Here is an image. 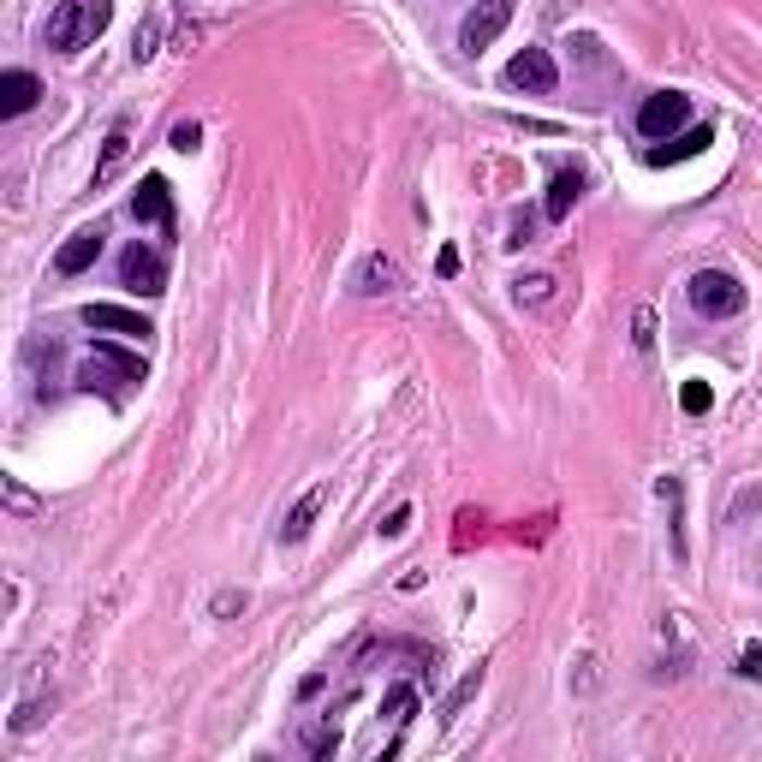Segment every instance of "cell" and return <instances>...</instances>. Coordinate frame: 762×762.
<instances>
[{
  "mask_svg": "<svg viewBox=\"0 0 762 762\" xmlns=\"http://www.w3.org/2000/svg\"><path fill=\"white\" fill-rule=\"evenodd\" d=\"M36 96H42V84H36L30 72H7V78H0V113H7V120L30 113V108H36Z\"/></svg>",
  "mask_w": 762,
  "mask_h": 762,
  "instance_id": "8fae6325",
  "label": "cell"
},
{
  "mask_svg": "<svg viewBox=\"0 0 762 762\" xmlns=\"http://www.w3.org/2000/svg\"><path fill=\"white\" fill-rule=\"evenodd\" d=\"M108 19H113V0H60V7L48 12V48L78 54L84 42H96V36L108 30Z\"/></svg>",
  "mask_w": 762,
  "mask_h": 762,
  "instance_id": "6da1fadb",
  "label": "cell"
},
{
  "mask_svg": "<svg viewBox=\"0 0 762 762\" xmlns=\"http://www.w3.org/2000/svg\"><path fill=\"white\" fill-rule=\"evenodd\" d=\"M125 156H132V132L120 125V132H108V149H101V161H96V185H108L113 173L125 168Z\"/></svg>",
  "mask_w": 762,
  "mask_h": 762,
  "instance_id": "5bb4252c",
  "label": "cell"
},
{
  "mask_svg": "<svg viewBox=\"0 0 762 762\" xmlns=\"http://www.w3.org/2000/svg\"><path fill=\"white\" fill-rule=\"evenodd\" d=\"M381 715H388V721H400V727H405V721L417 715V691H411V685H393V691H388V703H381Z\"/></svg>",
  "mask_w": 762,
  "mask_h": 762,
  "instance_id": "2e32d148",
  "label": "cell"
},
{
  "mask_svg": "<svg viewBox=\"0 0 762 762\" xmlns=\"http://www.w3.org/2000/svg\"><path fill=\"white\" fill-rule=\"evenodd\" d=\"M745 673H751V679H762V650H757V643L745 650Z\"/></svg>",
  "mask_w": 762,
  "mask_h": 762,
  "instance_id": "d4e9b609",
  "label": "cell"
},
{
  "mask_svg": "<svg viewBox=\"0 0 762 762\" xmlns=\"http://www.w3.org/2000/svg\"><path fill=\"white\" fill-rule=\"evenodd\" d=\"M84 322L101 328V334H125V340H144V334H156V328L144 322L137 310H120V304H90L84 310Z\"/></svg>",
  "mask_w": 762,
  "mask_h": 762,
  "instance_id": "9c48e42d",
  "label": "cell"
},
{
  "mask_svg": "<svg viewBox=\"0 0 762 762\" xmlns=\"http://www.w3.org/2000/svg\"><path fill=\"white\" fill-rule=\"evenodd\" d=\"M132 214L149 221V226H173V185L161 180V173H149V180L137 185V197H132Z\"/></svg>",
  "mask_w": 762,
  "mask_h": 762,
  "instance_id": "ba28073f",
  "label": "cell"
},
{
  "mask_svg": "<svg viewBox=\"0 0 762 762\" xmlns=\"http://www.w3.org/2000/svg\"><path fill=\"white\" fill-rule=\"evenodd\" d=\"M101 238H108L101 226H84V233H72L66 245H60L54 269H60V274H84V269H90V262L101 257Z\"/></svg>",
  "mask_w": 762,
  "mask_h": 762,
  "instance_id": "30bf717a",
  "label": "cell"
},
{
  "mask_svg": "<svg viewBox=\"0 0 762 762\" xmlns=\"http://www.w3.org/2000/svg\"><path fill=\"white\" fill-rule=\"evenodd\" d=\"M108 376H120V381H144V358L137 352H120V346H96V358H84V370H78V388H101Z\"/></svg>",
  "mask_w": 762,
  "mask_h": 762,
  "instance_id": "52a82bcc",
  "label": "cell"
},
{
  "mask_svg": "<svg viewBox=\"0 0 762 762\" xmlns=\"http://www.w3.org/2000/svg\"><path fill=\"white\" fill-rule=\"evenodd\" d=\"M156 54V24H149V30H137V60H149Z\"/></svg>",
  "mask_w": 762,
  "mask_h": 762,
  "instance_id": "cb8c5ba5",
  "label": "cell"
},
{
  "mask_svg": "<svg viewBox=\"0 0 762 762\" xmlns=\"http://www.w3.org/2000/svg\"><path fill=\"white\" fill-rule=\"evenodd\" d=\"M120 281H125V292H137V298H161V292H168V262H161V250L132 245L120 257Z\"/></svg>",
  "mask_w": 762,
  "mask_h": 762,
  "instance_id": "277c9868",
  "label": "cell"
},
{
  "mask_svg": "<svg viewBox=\"0 0 762 762\" xmlns=\"http://www.w3.org/2000/svg\"><path fill=\"white\" fill-rule=\"evenodd\" d=\"M631 346H638V352L655 346V310H638V316H631Z\"/></svg>",
  "mask_w": 762,
  "mask_h": 762,
  "instance_id": "d6986e66",
  "label": "cell"
},
{
  "mask_svg": "<svg viewBox=\"0 0 762 762\" xmlns=\"http://www.w3.org/2000/svg\"><path fill=\"white\" fill-rule=\"evenodd\" d=\"M322 501H328V482H316V489L286 513V525H281V530H286V542H304V537H310V525H316V513H322Z\"/></svg>",
  "mask_w": 762,
  "mask_h": 762,
  "instance_id": "7c38bea8",
  "label": "cell"
},
{
  "mask_svg": "<svg viewBox=\"0 0 762 762\" xmlns=\"http://www.w3.org/2000/svg\"><path fill=\"white\" fill-rule=\"evenodd\" d=\"M506 24H513V0H482L471 19L459 24V48H465V54H482V48H489Z\"/></svg>",
  "mask_w": 762,
  "mask_h": 762,
  "instance_id": "8992f818",
  "label": "cell"
},
{
  "mask_svg": "<svg viewBox=\"0 0 762 762\" xmlns=\"http://www.w3.org/2000/svg\"><path fill=\"white\" fill-rule=\"evenodd\" d=\"M691 304L703 316H739L745 310V286L733 281V274H721V269H703V274H691Z\"/></svg>",
  "mask_w": 762,
  "mask_h": 762,
  "instance_id": "7a4b0ae2",
  "label": "cell"
},
{
  "mask_svg": "<svg viewBox=\"0 0 762 762\" xmlns=\"http://www.w3.org/2000/svg\"><path fill=\"white\" fill-rule=\"evenodd\" d=\"M709 400H715V393H709V381H685V388H679V405H685L691 417H703Z\"/></svg>",
  "mask_w": 762,
  "mask_h": 762,
  "instance_id": "ac0fdd59",
  "label": "cell"
},
{
  "mask_svg": "<svg viewBox=\"0 0 762 762\" xmlns=\"http://www.w3.org/2000/svg\"><path fill=\"white\" fill-rule=\"evenodd\" d=\"M405 525H411V506H393V513L381 518V537H400Z\"/></svg>",
  "mask_w": 762,
  "mask_h": 762,
  "instance_id": "7402d4cb",
  "label": "cell"
},
{
  "mask_svg": "<svg viewBox=\"0 0 762 762\" xmlns=\"http://www.w3.org/2000/svg\"><path fill=\"white\" fill-rule=\"evenodd\" d=\"M709 144H715V132H709V125H691L679 144H673V149H655L650 161H655V168H667V161H685V156H697V149H709Z\"/></svg>",
  "mask_w": 762,
  "mask_h": 762,
  "instance_id": "9a60e30c",
  "label": "cell"
},
{
  "mask_svg": "<svg viewBox=\"0 0 762 762\" xmlns=\"http://www.w3.org/2000/svg\"><path fill=\"white\" fill-rule=\"evenodd\" d=\"M685 120H691V96H679V90H655V96L638 108V132L655 137V144H662V137H673Z\"/></svg>",
  "mask_w": 762,
  "mask_h": 762,
  "instance_id": "3957f363",
  "label": "cell"
},
{
  "mask_svg": "<svg viewBox=\"0 0 762 762\" xmlns=\"http://www.w3.org/2000/svg\"><path fill=\"white\" fill-rule=\"evenodd\" d=\"M435 274H441V281H453V274H459V250H441V257H435Z\"/></svg>",
  "mask_w": 762,
  "mask_h": 762,
  "instance_id": "603a6c76",
  "label": "cell"
},
{
  "mask_svg": "<svg viewBox=\"0 0 762 762\" xmlns=\"http://www.w3.org/2000/svg\"><path fill=\"white\" fill-rule=\"evenodd\" d=\"M549 274H530V281H518V298H530V304H542V298H549Z\"/></svg>",
  "mask_w": 762,
  "mask_h": 762,
  "instance_id": "44dd1931",
  "label": "cell"
},
{
  "mask_svg": "<svg viewBox=\"0 0 762 762\" xmlns=\"http://www.w3.org/2000/svg\"><path fill=\"white\" fill-rule=\"evenodd\" d=\"M506 84H513V90H530V96H549L554 84H561V72H554L549 48H518V54L506 60Z\"/></svg>",
  "mask_w": 762,
  "mask_h": 762,
  "instance_id": "5b68a950",
  "label": "cell"
},
{
  "mask_svg": "<svg viewBox=\"0 0 762 762\" xmlns=\"http://www.w3.org/2000/svg\"><path fill=\"white\" fill-rule=\"evenodd\" d=\"M393 281H400V269H393L388 257H370V262H364V292H388Z\"/></svg>",
  "mask_w": 762,
  "mask_h": 762,
  "instance_id": "e0dca14e",
  "label": "cell"
},
{
  "mask_svg": "<svg viewBox=\"0 0 762 762\" xmlns=\"http://www.w3.org/2000/svg\"><path fill=\"white\" fill-rule=\"evenodd\" d=\"M578 190H583V180L578 173H554V185H549V202H542V214H549V221H566L572 214V202H578Z\"/></svg>",
  "mask_w": 762,
  "mask_h": 762,
  "instance_id": "4fadbf2b",
  "label": "cell"
},
{
  "mask_svg": "<svg viewBox=\"0 0 762 762\" xmlns=\"http://www.w3.org/2000/svg\"><path fill=\"white\" fill-rule=\"evenodd\" d=\"M197 144H202V125H197V120H180V125H173V149H185V156H190Z\"/></svg>",
  "mask_w": 762,
  "mask_h": 762,
  "instance_id": "ffe728a7",
  "label": "cell"
}]
</instances>
